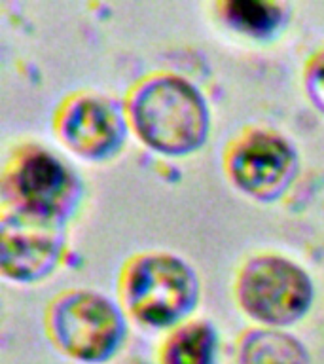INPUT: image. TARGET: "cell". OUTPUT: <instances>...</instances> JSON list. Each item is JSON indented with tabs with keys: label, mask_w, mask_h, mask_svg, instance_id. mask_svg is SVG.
Masks as SVG:
<instances>
[{
	"label": "cell",
	"mask_w": 324,
	"mask_h": 364,
	"mask_svg": "<svg viewBox=\"0 0 324 364\" xmlns=\"http://www.w3.org/2000/svg\"><path fill=\"white\" fill-rule=\"evenodd\" d=\"M139 135L161 152H190L207 133V108L192 85L158 78L139 91L133 105Z\"/></svg>",
	"instance_id": "obj_1"
},
{
	"label": "cell",
	"mask_w": 324,
	"mask_h": 364,
	"mask_svg": "<svg viewBox=\"0 0 324 364\" xmlns=\"http://www.w3.org/2000/svg\"><path fill=\"white\" fill-rule=\"evenodd\" d=\"M239 294L250 315L284 324L306 311L311 284L306 273L283 258H258L244 269Z\"/></svg>",
	"instance_id": "obj_2"
},
{
	"label": "cell",
	"mask_w": 324,
	"mask_h": 364,
	"mask_svg": "<svg viewBox=\"0 0 324 364\" xmlns=\"http://www.w3.org/2000/svg\"><path fill=\"white\" fill-rule=\"evenodd\" d=\"M195 289L192 272L180 260L148 256L129 275L127 298L136 317L152 324H169L192 306Z\"/></svg>",
	"instance_id": "obj_3"
},
{
	"label": "cell",
	"mask_w": 324,
	"mask_h": 364,
	"mask_svg": "<svg viewBox=\"0 0 324 364\" xmlns=\"http://www.w3.org/2000/svg\"><path fill=\"white\" fill-rule=\"evenodd\" d=\"M57 341L74 357H107L122 336L118 311L95 294L78 292L63 298L53 311Z\"/></svg>",
	"instance_id": "obj_4"
},
{
	"label": "cell",
	"mask_w": 324,
	"mask_h": 364,
	"mask_svg": "<svg viewBox=\"0 0 324 364\" xmlns=\"http://www.w3.org/2000/svg\"><path fill=\"white\" fill-rule=\"evenodd\" d=\"M8 218L2 226V269L17 279L40 277L55 264L61 241L45 216Z\"/></svg>",
	"instance_id": "obj_5"
},
{
	"label": "cell",
	"mask_w": 324,
	"mask_h": 364,
	"mask_svg": "<svg viewBox=\"0 0 324 364\" xmlns=\"http://www.w3.org/2000/svg\"><path fill=\"white\" fill-rule=\"evenodd\" d=\"M294 154L277 136L256 135L239 148L232 159L233 178L258 198H273L288 182Z\"/></svg>",
	"instance_id": "obj_6"
},
{
	"label": "cell",
	"mask_w": 324,
	"mask_h": 364,
	"mask_svg": "<svg viewBox=\"0 0 324 364\" xmlns=\"http://www.w3.org/2000/svg\"><path fill=\"white\" fill-rule=\"evenodd\" d=\"M68 175L59 161L48 154H34L17 175V190L28 213L38 216L57 215L68 198Z\"/></svg>",
	"instance_id": "obj_7"
},
{
	"label": "cell",
	"mask_w": 324,
	"mask_h": 364,
	"mask_svg": "<svg viewBox=\"0 0 324 364\" xmlns=\"http://www.w3.org/2000/svg\"><path fill=\"white\" fill-rule=\"evenodd\" d=\"M119 119L112 108L99 101H80L70 108L65 119L68 144L82 156H102L119 141Z\"/></svg>",
	"instance_id": "obj_8"
},
{
	"label": "cell",
	"mask_w": 324,
	"mask_h": 364,
	"mask_svg": "<svg viewBox=\"0 0 324 364\" xmlns=\"http://www.w3.org/2000/svg\"><path fill=\"white\" fill-rule=\"evenodd\" d=\"M241 364H309L303 347L281 332H254L247 338Z\"/></svg>",
	"instance_id": "obj_9"
},
{
	"label": "cell",
	"mask_w": 324,
	"mask_h": 364,
	"mask_svg": "<svg viewBox=\"0 0 324 364\" xmlns=\"http://www.w3.org/2000/svg\"><path fill=\"white\" fill-rule=\"evenodd\" d=\"M212 334L207 326L193 324L176 334L167 349V364H210Z\"/></svg>",
	"instance_id": "obj_10"
},
{
	"label": "cell",
	"mask_w": 324,
	"mask_h": 364,
	"mask_svg": "<svg viewBox=\"0 0 324 364\" xmlns=\"http://www.w3.org/2000/svg\"><path fill=\"white\" fill-rule=\"evenodd\" d=\"M227 14L235 25L256 34L271 31L279 19V11L275 6L266 4V2H254V0L232 2L227 6Z\"/></svg>",
	"instance_id": "obj_11"
},
{
	"label": "cell",
	"mask_w": 324,
	"mask_h": 364,
	"mask_svg": "<svg viewBox=\"0 0 324 364\" xmlns=\"http://www.w3.org/2000/svg\"><path fill=\"white\" fill-rule=\"evenodd\" d=\"M309 91L318 107L324 110V55L315 63L309 76Z\"/></svg>",
	"instance_id": "obj_12"
}]
</instances>
